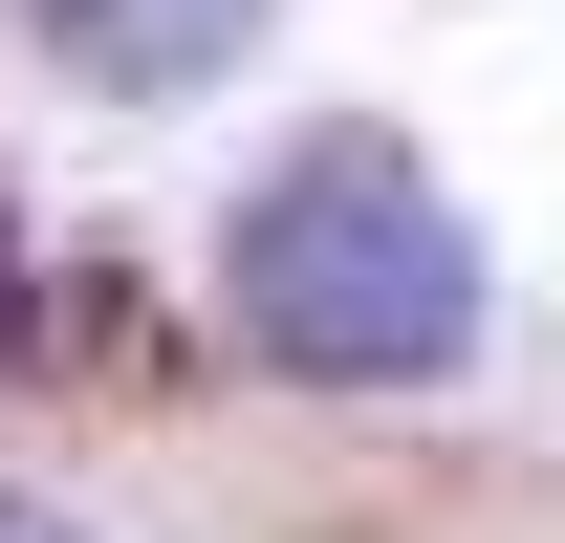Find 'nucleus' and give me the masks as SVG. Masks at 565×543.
Here are the masks:
<instances>
[{"mask_svg":"<svg viewBox=\"0 0 565 543\" xmlns=\"http://www.w3.org/2000/svg\"><path fill=\"white\" fill-rule=\"evenodd\" d=\"M217 305L305 392H435L479 348V239H457V196H435L414 131H305L239 196V239H217Z\"/></svg>","mask_w":565,"mask_h":543,"instance_id":"nucleus-1","label":"nucleus"},{"mask_svg":"<svg viewBox=\"0 0 565 543\" xmlns=\"http://www.w3.org/2000/svg\"><path fill=\"white\" fill-rule=\"evenodd\" d=\"M44 44H66L87 87H131V109H174V87H217L239 44H262V0H44Z\"/></svg>","mask_w":565,"mask_h":543,"instance_id":"nucleus-2","label":"nucleus"},{"mask_svg":"<svg viewBox=\"0 0 565 543\" xmlns=\"http://www.w3.org/2000/svg\"><path fill=\"white\" fill-rule=\"evenodd\" d=\"M0 543H87V522H44V500H0Z\"/></svg>","mask_w":565,"mask_h":543,"instance_id":"nucleus-3","label":"nucleus"},{"mask_svg":"<svg viewBox=\"0 0 565 543\" xmlns=\"http://www.w3.org/2000/svg\"><path fill=\"white\" fill-rule=\"evenodd\" d=\"M0 327H22V217H0Z\"/></svg>","mask_w":565,"mask_h":543,"instance_id":"nucleus-4","label":"nucleus"}]
</instances>
